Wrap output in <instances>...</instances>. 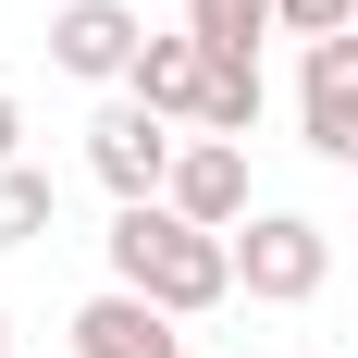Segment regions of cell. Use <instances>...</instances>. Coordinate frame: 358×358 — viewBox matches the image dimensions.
I'll return each instance as SVG.
<instances>
[{
	"instance_id": "1",
	"label": "cell",
	"mask_w": 358,
	"mask_h": 358,
	"mask_svg": "<svg viewBox=\"0 0 358 358\" xmlns=\"http://www.w3.org/2000/svg\"><path fill=\"white\" fill-rule=\"evenodd\" d=\"M111 285L161 296L173 322H210L222 296H235V235H198V222L173 210V198H136V210H111Z\"/></svg>"
},
{
	"instance_id": "2",
	"label": "cell",
	"mask_w": 358,
	"mask_h": 358,
	"mask_svg": "<svg viewBox=\"0 0 358 358\" xmlns=\"http://www.w3.org/2000/svg\"><path fill=\"white\" fill-rule=\"evenodd\" d=\"M173 161H185V124H161L136 87H111V99H99V124H87V173L111 185V210L161 198V185H173Z\"/></svg>"
},
{
	"instance_id": "3",
	"label": "cell",
	"mask_w": 358,
	"mask_h": 358,
	"mask_svg": "<svg viewBox=\"0 0 358 358\" xmlns=\"http://www.w3.org/2000/svg\"><path fill=\"white\" fill-rule=\"evenodd\" d=\"M334 285V235L309 210H248V235H235V296H259V309H309V296Z\"/></svg>"
},
{
	"instance_id": "4",
	"label": "cell",
	"mask_w": 358,
	"mask_h": 358,
	"mask_svg": "<svg viewBox=\"0 0 358 358\" xmlns=\"http://www.w3.org/2000/svg\"><path fill=\"white\" fill-rule=\"evenodd\" d=\"M148 50V13H124V0H62L50 13V62L74 74V87H124Z\"/></svg>"
},
{
	"instance_id": "5",
	"label": "cell",
	"mask_w": 358,
	"mask_h": 358,
	"mask_svg": "<svg viewBox=\"0 0 358 358\" xmlns=\"http://www.w3.org/2000/svg\"><path fill=\"white\" fill-rule=\"evenodd\" d=\"M198 235H248V136H185V161H173V185H161Z\"/></svg>"
},
{
	"instance_id": "6",
	"label": "cell",
	"mask_w": 358,
	"mask_h": 358,
	"mask_svg": "<svg viewBox=\"0 0 358 358\" xmlns=\"http://www.w3.org/2000/svg\"><path fill=\"white\" fill-rule=\"evenodd\" d=\"M296 136L322 148V161H358V25L296 62Z\"/></svg>"
},
{
	"instance_id": "7",
	"label": "cell",
	"mask_w": 358,
	"mask_h": 358,
	"mask_svg": "<svg viewBox=\"0 0 358 358\" xmlns=\"http://www.w3.org/2000/svg\"><path fill=\"white\" fill-rule=\"evenodd\" d=\"M124 87H136L161 124H185V136H198V124H210V37H198V25H148V50H136V74H124Z\"/></svg>"
},
{
	"instance_id": "8",
	"label": "cell",
	"mask_w": 358,
	"mask_h": 358,
	"mask_svg": "<svg viewBox=\"0 0 358 358\" xmlns=\"http://www.w3.org/2000/svg\"><path fill=\"white\" fill-rule=\"evenodd\" d=\"M74 358H185V322L161 296H136V285H99L74 309Z\"/></svg>"
},
{
	"instance_id": "9",
	"label": "cell",
	"mask_w": 358,
	"mask_h": 358,
	"mask_svg": "<svg viewBox=\"0 0 358 358\" xmlns=\"http://www.w3.org/2000/svg\"><path fill=\"white\" fill-rule=\"evenodd\" d=\"M259 99H272V87H259V50H210V124H198V136H248Z\"/></svg>"
},
{
	"instance_id": "10",
	"label": "cell",
	"mask_w": 358,
	"mask_h": 358,
	"mask_svg": "<svg viewBox=\"0 0 358 358\" xmlns=\"http://www.w3.org/2000/svg\"><path fill=\"white\" fill-rule=\"evenodd\" d=\"M50 222H62V185L37 173V161H13V173H0V248H37Z\"/></svg>"
},
{
	"instance_id": "11",
	"label": "cell",
	"mask_w": 358,
	"mask_h": 358,
	"mask_svg": "<svg viewBox=\"0 0 358 358\" xmlns=\"http://www.w3.org/2000/svg\"><path fill=\"white\" fill-rule=\"evenodd\" d=\"M185 25L210 50H259V37H285V0H185Z\"/></svg>"
},
{
	"instance_id": "12",
	"label": "cell",
	"mask_w": 358,
	"mask_h": 358,
	"mask_svg": "<svg viewBox=\"0 0 358 358\" xmlns=\"http://www.w3.org/2000/svg\"><path fill=\"white\" fill-rule=\"evenodd\" d=\"M346 25H358V0H285V37H309V50L346 37Z\"/></svg>"
},
{
	"instance_id": "13",
	"label": "cell",
	"mask_w": 358,
	"mask_h": 358,
	"mask_svg": "<svg viewBox=\"0 0 358 358\" xmlns=\"http://www.w3.org/2000/svg\"><path fill=\"white\" fill-rule=\"evenodd\" d=\"M13 161H25V99L0 87V173H13Z\"/></svg>"
},
{
	"instance_id": "14",
	"label": "cell",
	"mask_w": 358,
	"mask_h": 358,
	"mask_svg": "<svg viewBox=\"0 0 358 358\" xmlns=\"http://www.w3.org/2000/svg\"><path fill=\"white\" fill-rule=\"evenodd\" d=\"M0 358H13V309H0Z\"/></svg>"
},
{
	"instance_id": "15",
	"label": "cell",
	"mask_w": 358,
	"mask_h": 358,
	"mask_svg": "<svg viewBox=\"0 0 358 358\" xmlns=\"http://www.w3.org/2000/svg\"><path fill=\"white\" fill-rule=\"evenodd\" d=\"M296 358H346V346H296Z\"/></svg>"
},
{
	"instance_id": "16",
	"label": "cell",
	"mask_w": 358,
	"mask_h": 358,
	"mask_svg": "<svg viewBox=\"0 0 358 358\" xmlns=\"http://www.w3.org/2000/svg\"><path fill=\"white\" fill-rule=\"evenodd\" d=\"M346 198H358V161H346Z\"/></svg>"
}]
</instances>
